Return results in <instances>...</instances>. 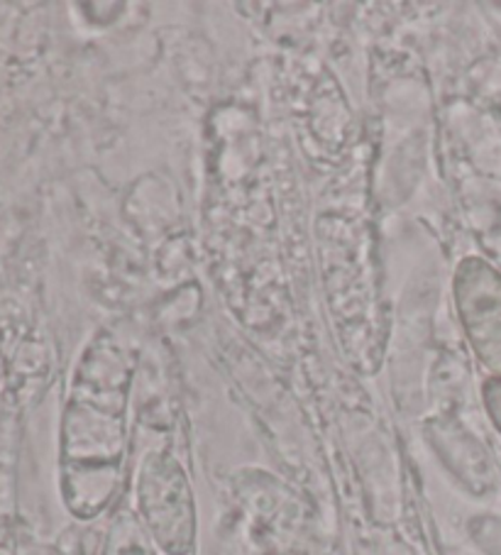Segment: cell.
Here are the masks:
<instances>
[{
  "instance_id": "obj_1",
  "label": "cell",
  "mask_w": 501,
  "mask_h": 555,
  "mask_svg": "<svg viewBox=\"0 0 501 555\" xmlns=\"http://www.w3.org/2000/svg\"><path fill=\"white\" fill-rule=\"evenodd\" d=\"M134 362L111 336L86 350L62 424V496L76 519L111 509L128 453V399Z\"/></svg>"
},
{
  "instance_id": "obj_2",
  "label": "cell",
  "mask_w": 501,
  "mask_h": 555,
  "mask_svg": "<svg viewBox=\"0 0 501 555\" xmlns=\"http://www.w3.org/2000/svg\"><path fill=\"white\" fill-rule=\"evenodd\" d=\"M134 504L144 529L164 555H191L196 545V500L175 455L150 451L138 467Z\"/></svg>"
},
{
  "instance_id": "obj_3",
  "label": "cell",
  "mask_w": 501,
  "mask_h": 555,
  "mask_svg": "<svg viewBox=\"0 0 501 555\" xmlns=\"http://www.w3.org/2000/svg\"><path fill=\"white\" fill-rule=\"evenodd\" d=\"M452 289L472 352L491 377H501V272L485 257H465Z\"/></svg>"
},
{
  "instance_id": "obj_4",
  "label": "cell",
  "mask_w": 501,
  "mask_h": 555,
  "mask_svg": "<svg viewBox=\"0 0 501 555\" xmlns=\"http://www.w3.org/2000/svg\"><path fill=\"white\" fill-rule=\"evenodd\" d=\"M101 555H157V545L142 526L138 512H120L108 526Z\"/></svg>"
},
{
  "instance_id": "obj_5",
  "label": "cell",
  "mask_w": 501,
  "mask_h": 555,
  "mask_svg": "<svg viewBox=\"0 0 501 555\" xmlns=\"http://www.w3.org/2000/svg\"><path fill=\"white\" fill-rule=\"evenodd\" d=\"M481 404L487 409V416L501 434V377H487L481 385Z\"/></svg>"
},
{
  "instance_id": "obj_6",
  "label": "cell",
  "mask_w": 501,
  "mask_h": 555,
  "mask_svg": "<svg viewBox=\"0 0 501 555\" xmlns=\"http://www.w3.org/2000/svg\"><path fill=\"white\" fill-rule=\"evenodd\" d=\"M23 555H47L44 551H40V548H33V551H25Z\"/></svg>"
}]
</instances>
